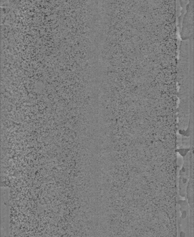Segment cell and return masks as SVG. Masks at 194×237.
I'll list each match as a JSON object with an SVG mask.
<instances>
[{
    "instance_id": "1",
    "label": "cell",
    "mask_w": 194,
    "mask_h": 237,
    "mask_svg": "<svg viewBox=\"0 0 194 237\" xmlns=\"http://www.w3.org/2000/svg\"><path fill=\"white\" fill-rule=\"evenodd\" d=\"M182 21L181 37L183 40L193 38L194 33V1H188Z\"/></svg>"
}]
</instances>
